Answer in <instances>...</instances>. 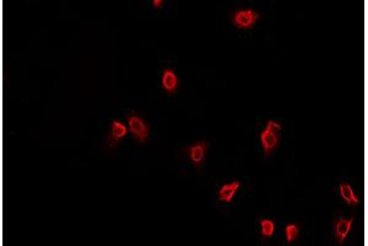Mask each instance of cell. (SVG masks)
Here are the masks:
<instances>
[{
	"label": "cell",
	"instance_id": "12",
	"mask_svg": "<svg viewBox=\"0 0 368 246\" xmlns=\"http://www.w3.org/2000/svg\"><path fill=\"white\" fill-rule=\"evenodd\" d=\"M265 130L269 131V132H273V133L279 134L280 131H281V125H280V123H278V122H275V121H267Z\"/></svg>",
	"mask_w": 368,
	"mask_h": 246
},
{
	"label": "cell",
	"instance_id": "5",
	"mask_svg": "<svg viewBox=\"0 0 368 246\" xmlns=\"http://www.w3.org/2000/svg\"><path fill=\"white\" fill-rule=\"evenodd\" d=\"M260 143L265 151V155H269V154H272L276 148H278V145L280 143V137H279V134L264 130L260 133Z\"/></svg>",
	"mask_w": 368,
	"mask_h": 246
},
{
	"label": "cell",
	"instance_id": "13",
	"mask_svg": "<svg viewBox=\"0 0 368 246\" xmlns=\"http://www.w3.org/2000/svg\"><path fill=\"white\" fill-rule=\"evenodd\" d=\"M152 5H154V8L156 9H160L162 8V5H163V2H162V0H154V2H152Z\"/></svg>",
	"mask_w": 368,
	"mask_h": 246
},
{
	"label": "cell",
	"instance_id": "2",
	"mask_svg": "<svg viewBox=\"0 0 368 246\" xmlns=\"http://www.w3.org/2000/svg\"><path fill=\"white\" fill-rule=\"evenodd\" d=\"M184 154L187 155L188 159L195 168H203L205 165L206 153H208V142L206 140H200V142L194 143L190 146L184 149Z\"/></svg>",
	"mask_w": 368,
	"mask_h": 246
},
{
	"label": "cell",
	"instance_id": "9",
	"mask_svg": "<svg viewBox=\"0 0 368 246\" xmlns=\"http://www.w3.org/2000/svg\"><path fill=\"white\" fill-rule=\"evenodd\" d=\"M339 191H340L341 198H343L349 206H357V204L360 203V200L356 197L352 187L350 186L349 183H341L340 187H339Z\"/></svg>",
	"mask_w": 368,
	"mask_h": 246
},
{
	"label": "cell",
	"instance_id": "6",
	"mask_svg": "<svg viewBox=\"0 0 368 246\" xmlns=\"http://www.w3.org/2000/svg\"><path fill=\"white\" fill-rule=\"evenodd\" d=\"M128 134V128L123 123L114 119L111 125V133L108 137V143L111 146H117L118 143L120 142Z\"/></svg>",
	"mask_w": 368,
	"mask_h": 246
},
{
	"label": "cell",
	"instance_id": "8",
	"mask_svg": "<svg viewBox=\"0 0 368 246\" xmlns=\"http://www.w3.org/2000/svg\"><path fill=\"white\" fill-rule=\"evenodd\" d=\"M241 182L240 181H233V182L228 184H223L222 187L217 192V196H219V200L221 202H227V203H231L232 200H233L236 192L240 189Z\"/></svg>",
	"mask_w": 368,
	"mask_h": 246
},
{
	"label": "cell",
	"instance_id": "11",
	"mask_svg": "<svg viewBox=\"0 0 368 246\" xmlns=\"http://www.w3.org/2000/svg\"><path fill=\"white\" fill-rule=\"evenodd\" d=\"M285 234H286V240H287V244L291 245L292 241L297 239L299 234V227L297 224H288L285 228Z\"/></svg>",
	"mask_w": 368,
	"mask_h": 246
},
{
	"label": "cell",
	"instance_id": "1",
	"mask_svg": "<svg viewBox=\"0 0 368 246\" xmlns=\"http://www.w3.org/2000/svg\"><path fill=\"white\" fill-rule=\"evenodd\" d=\"M126 118H128L129 130H130L134 138L137 139V142L140 143V144L145 143L147 138H149L150 128L147 123L144 121L143 117H140L135 112H130L128 113Z\"/></svg>",
	"mask_w": 368,
	"mask_h": 246
},
{
	"label": "cell",
	"instance_id": "10",
	"mask_svg": "<svg viewBox=\"0 0 368 246\" xmlns=\"http://www.w3.org/2000/svg\"><path fill=\"white\" fill-rule=\"evenodd\" d=\"M260 228H261V236L264 240L270 239L275 233V223L272 219H260Z\"/></svg>",
	"mask_w": 368,
	"mask_h": 246
},
{
	"label": "cell",
	"instance_id": "7",
	"mask_svg": "<svg viewBox=\"0 0 368 246\" xmlns=\"http://www.w3.org/2000/svg\"><path fill=\"white\" fill-rule=\"evenodd\" d=\"M178 86V78L172 69H163L162 75V87L167 94H175Z\"/></svg>",
	"mask_w": 368,
	"mask_h": 246
},
{
	"label": "cell",
	"instance_id": "3",
	"mask_svg": "<svg viewBox=\"0 0 368 246\" xmlns=\"http://www.w3.org/2000/svg\"><path fill=\"white\" fill-rule=\"evenodd\" d=\"M260 15L257 11L252 10V9H244V10L236 11L232 16V21L238 28L242 30H247V28H252L258 21Z\"/></svg>",
	"mask_w": 368,
	"mask_h": 246
},
{
	"label": "cell",
	"instance_id": "4",
	"mask_svg": "<svg viewBox=\"0 0 368 246\" xmlns=\"http://www.w3.org/2000/svg\"><path fill=\"white\" fill-rule=\"evenodd\" d=\"M353 223V218H343V217H339L338 219H335L334 222V233L335 238H337L339 244H343L345 241L346 236L349 235L350 230H351Z\"/></svg>",
	"mask_w": 368,
	"mask_h": 246
}]
</instances>
